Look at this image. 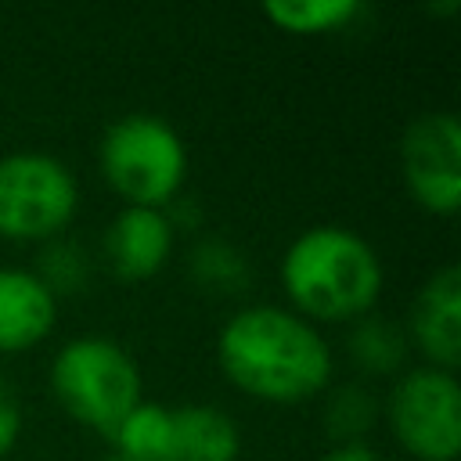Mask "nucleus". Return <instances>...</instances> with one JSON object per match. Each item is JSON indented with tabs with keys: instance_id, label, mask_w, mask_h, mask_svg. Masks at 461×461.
Masks as SVG:
<instances>
[{
	"instance_id": "f257e3e1",
	"label": "nucleus",
	"mask_w": 461,
	"mask_h": 461,
	"mask_svg": "<svg viewBox=\"0 0 461 461\" xmlns=\"http://www.w3.org/2000/svg\"><path fill=\"white\" fill-rule=\"evenodd\" d=\"M216 357L238 389L270 403H299L331 378L328 342L310 321L281 306L234 313L220 331Z\"/></svg>"
},
{
	"instance_id": "f03ea898",
	"label": "nucleus",
	"mask_w": 461,
	"mask_h": 461,
	"mask_svg": "<svg viewBox=\"0 0 461 461\" xmlns=\"http://www.w3.org/2000/svg\"><path fill=\"white\" fill-rule=\"evenodd\" d=\"M281 285L303 313L346 321L375 306L382 292V263L360 234L324 223L303 230L288 245L281 259Z\"/></svg>"
},
{
	"instance_id": "7ed1b4c3",
	"label": "nucleus",
	"mask_w": 461,
	"mask_h": 461,
	"mask_svg": "<svg viewBox=\"0 0 461 461\" xmlns=\"http://www.w3.org/2000/svg\"><path fill=\"white\" fill-rule=\"evenodd\" d=\"M50 385L72 418L104 436L140 403V371L133 357L104 335L65 342L50 364Z\"/></svg>"
},
{
	"instance_id": "20e7f679",
	"label": "nucleus",
	"mask_w": 461,
	"mask_h": 461,
	"mask_svg": "<svg viewBox=\"0 0 461 461\" xmlns=\"http://www.w3.org/2000/svg\"><path fill=\"white\" fill-rule=\"evenodd\" d=\"M101 173L130 205L158 209L180 191L187 151L166 119L133 112L104 130Z\"/></svg>"
},
{
	"instance_id": "39448f33",
	"label": "nucleus",
	"mask_w": 461,
	"mask_h": 461,
	"mask_svg": "<svg viewBox=\"0 0 461 461\" xmlns=\"http://www.w3.org/2000/svg\"><path fill=\"white\" fill-rule=\"evenodd\" d=\"M76 212V176L40 151L0 158V238L36 241L58 234Z\"/></svg>"
},
{
	"instance_id": "423d86ee",
	"label": "nucleus",
	"mask_w": 461,
	"mask_h": 461,
	"mask_svg": "<svg viewBox=\"0 0 461 461\" xmlns=\"http://www.w3.org/2000/svg\"><path fill=\"white\" fill-rule=\"evenodd\" d=\"M389 425L418 461H454L461 450V385L443 367L407 371L389 396Z\"/></svg>"
},
{
	"instance_id": "0eeeda50",
	"label": "nucleus",
	"mask_w": 461,
	"mask_h": 461,
	"mask_svg": "<svg viewBox=\"0 0 461 461\" xmlns=\"http://www.w3.org/2000/svg\"><path fill=\"white\" fill-rule=\"evenodd\" d=\"M400 162L411 194L439 216L457 212L461 205V122L450 112L418 115L403 140Z\"/></svg>"
},
{
	"instance_id": "6e6552de",
	"label": "nucleus",
	"mask_w": 461,
	"mask_h": 461,
	"mask_svg": "<svg viewBox=\"0 0 461 461\" xmlns=\"http://www.w3.org/2000/svg\"><path fill=\"white\" fill-rule=\"evenodd\" d=\"M411 335L436 367L450 371L461 360V270L454 263L436 270L418 292Z\"/></svg>"
},
{
	"instance_id": "1a4fd4ad",
	"label": "nucleus",
	"mask_w": 461,
	"mask_h": 461,
	"mask_svg": "<svg viewBox=\"0 0 461 461\" xmlns=\"http://www.w3.org/2000/svg\"><path fill=\"white\" fill-rule=\"evenodd\" d=\"M173 249V223L162 209H148V205H126L108 234H104V252L112 259V267L137 281V277H151Z\"/></svg>"
},
{
	"instance_id": "9d476101",
	"label": "nucleus",
	"mask_w": 461,
	"mask_h": 461,
	"mask_svg": "<svg viewBox=\"0 0 461 461\" xmlns=\"http://www.w3.org/2000/svg\"><path fill=\"white\" fill-rule=\"evenodd\" d=\"M54 324V295L40 274L0 267V353L36 346Z\"/></svg>"
},
{
	"instance_id": "9b49d317",
	"label": "nucleus",
	"mask_w": 461,
	"mask_h": 461,
	"mask_svg": "<svg viewBox=\"0 0 461 461\" xmlns=\"http://www.w3.org/2000/svg\"><path fill=\"white\" fill-rule=\"evenodd\" d=\"M173 439H169V461H234L241 436L227 411L194 403L169 411Z\"/></svg>"
},
{
	"instance_id": "f8f14e48",
	"label": "nucleus",
	"mask_w": 461,
	"mask_h": 461,
	"mask_svg": "<svg viewBox=\"0 0 461 461\" xmlns=\"http://www.w3.org/2000/svg\"><path fill=\"white\" fill-rule=\"evenodd\" d=\"M108 439L115 443V454L130 461H169V439H173V421L169 411L158 403H137L112 432Z\"/></svg>"
},
{
	"instance_id": "ddd939ff",
	"label": "nucleus",
	"mask_w": 461,
	"mask_h": 461,
	"mask_svg": "<svg viewBox=\"0 0 461 461\" xmlns=\"http://www.w3.org/2000/svg\"><path fill=\"white\" fill-rule=\"evenodd\" d=\"M364 11L360 0H267L263 14L295 36H310V32H331L349 25L357 14Z\"/></svg>"
},
{
	"instance_id": "4468645a",
	"label": "nucleus",
	"mask_w": 461,
	"mask_h": 461,
	"mask_svg": "<svg viewBox=\"0 0 461 461\" xmlns=\"http://www.w3.org/2000/svg\"><path fill=\"white\" fill-rule=\"evenodd\" d=\"M353 357L364 371H375V375L393 371L403 360V339L393 324H385L378 317H367L353 331Z\"/></svg>"
},
{
	"instance_id": "2eb2a0df",
	"label": "nucleus",
	"mask_w": 461,
	"mask_h": 461,
	"mask_svg": "<svg viewBox=\"0 0 461 461\" xmlns=\"http://www.w3.org/2000/svg\"><path fill=\"white\" fill-rule=\"evenodd\" d=\"M375 418V400L360 389V385H346L335 393L331 407H328V429L346 439V443H357V436H364V429L371 425Z\"/></svg>"
},
{
	"instance_id": "dca6fc26",
	"label": "nucleus",
	"mask_w": 461,
	"mask_h": 461,
	"mask_svg": "<svg viewBox=\"0 0 461 461\" xmlns=\"http://www.w3.org/2000/svg\"><path fill=\"white\" fill-rule=\"evenodd\" d=\"M194 274L205 281V285H216V288H234L241 285L245 277V263L234 249L220 245V241H209L202 249H194Z\"/></svg>"
},
{
	"instance_id": "f3484780",
	"label": "nucleus",
	"mask_w": 461,
	"mask_h": 461,
	"mask_svg": "<svg viewBox=\"0 0 461 461\" xmlns=\"http://www.w3.org/2000/svg\"><path fill=\"white\" fill-rule=\"evenodd\" d=\"M86 274V263H83V252L76 245H54L47 256H43V285L50 288V295L58 292H72Z\"/></svg>"
},
{
	"instance_id": "a211bd4d",
	"label": "nucleus",
	"mask_w": 461,
	"mask_h": 461,
	"mask_svg": "<svg viewBox=\"0 0 461 461\" xmlns=\"http://www.w3.org/2000/svg\"><path fill=\"white\" fill-rule=\"evenodd\" d=\"M18 432H22V411H18V400H14L11 385L0 378V457L14 447Z\"/></svg>"
},
{
	"instance_id": "6ab92c4d",
	"label": "nucleus",
	"mask_w": 461,
	"mask_h": 461,
	"mask_svg": "<svg viewBox=\"0 0 461 461\" xmlns=\"http://www.w3.org/2000/svg\"><path fill=\"white\" fill-rule=\"evenodd\" d=\"M324 461H382L371 447H364V443H342V447H335Z\"/></svg>"
},
{
	"instance_id": "aec40b11",
	"label": "nucleus",
	"mask_w": 461,
	"mask_h": 461,
	"mask_svg": "<svg viewBox=\"0 0 461 461\" xmlns=\"http://www.w3.org/2000/svg\"><path fill=\"white\" fill-rule=\"evenodd\" d=\"M104 461H130V457H122V454H108Z\"/></svg>"
}]
</instances>
